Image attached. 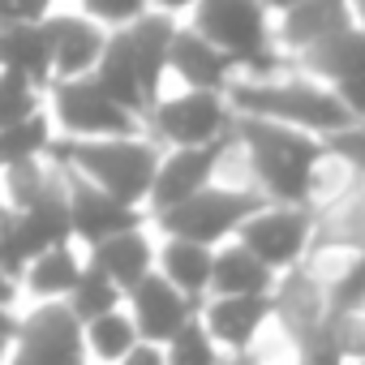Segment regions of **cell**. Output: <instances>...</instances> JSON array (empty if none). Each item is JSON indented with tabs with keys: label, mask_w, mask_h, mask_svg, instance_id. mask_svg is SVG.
I'll return each mask as SVG.
<instances>
[{
	"label": "cell",
	"mask_w": 365,
	"mask_h": 365,
	"mask_svg": "<svg viewBox=\"0 0 365 365\" xmlns=\"http://www.w3.org/2000/svg\"><path fill=\"white\" fill-rule=\"evenodd\" d=\"M125 309H129V318H133L142 339L168 344L185 322H194L198 301H190L180 288H172L159 271H146L133 288H125Z\"/></svg>",
	"instance_id": "obj_11"
},
{
	"label": "cell",
	"mask_w": 365,
	"mask_h": 365,
	"mask_svg": "<svg viewBox=\"0 0 365 365\" xmlns=\"http://www.w3.org/2000/svg\"><path fill=\"white\" fill-rule=\"evenodd\" d=\"M224 365H279V361H271V356L258 352V348H245V352H228Z\"/></svg>",
	"instance_id": "obj_31"
},
{
	"label": "cell",
	"mask_w": 365,
	"mask_h": 365,
	"mask_svg": "<svg viewBox=\"0 0 365 365\" xmlns=\"http://www.w3.org/2000/svg\"><path fill=\"white\" fill-rule=\"evenodd\" d=\"M352 14H356V22L365 26V0H352Z\"/></svg>",
	"instance_id": "obj_37"
},
{
	"label": "cell",
	"mask_w": 365,
	"mask_h": 365,
	"mask_svg": "<svg viewBox=\"0 0 365 365\" xmlns=\"http://www.w3.org/2000/svg\"><path fill=\"white\" fill-rule=\"evenodd\" d=\"M48 116L61 138H125L146 133L142 116L120 108L91 73L86 78H61L48 82Z\"/></svg>",
	"instance_id": "obj_7"
},
{
	"label": "cell",
	"mask_w": 365,
	"mask_h": 365,
	"mask_svg": "<svg viewBox=\"0 0 365 365\" xmlns=\"http://www.w3.org/2000/svg\"><path fill=\"white\" fill-rule=\"evenodd\" d=\"M78 5H82L86 18H95L99 26L116 31V26L133 22L138 14H146V9H150V0H78Z\"/></svg>",
	"instance_id": "obj_27"
},
{
	"label": "cell",
	"mask_w": 365,
	"mask_h": 365,
	"mask_svg": "<svg viewBox=\"0 0 365 365\" xmlns=\"http://www.w3.org/2000/svg\"><path fill=\"white\" fill-rule=\"evenodd\" d=\"M86 262L99 267L112 284L133 288L146 271H155V237H150V220L125 232H112L95 245H86Z\"/></svg>",
	"instance_id": "obj_18"
},
{
	"label": "cell",
	"mask_w": 365,
	"mask_h": 365,
	"mask_svg": "<svg viewBox=\"0 0 365 365\" xmlns=\"http://www.w3.org/2000/svg\"><path fill=\"white\" fill-rule=\"evenodd\" d=\"M237 241L250 254H258L275 275H284L314 254V207L262 202L245 215V224L237 228Z\"/></svg>",
	"instance_id": "obj_8"
},
{
	"label": "cell",
	"mask_w": 365,
	"mask_h": 365,
	"mask_svg": "<svg viewBox=\"0 0 365 365\" xmlns=\"http://www.w3.org/2000/svg\"><path fill=\"white\" fill-rule=\"evenodd\" d=\"M18 314L22 309H5V305H0V335H18Z\"/></svg>",
	"instance_id": "obj_32"
},
{
	"label": "cell",
	"mask_w": 365,
	"mask_h": 365,
	"mask_svg": "<svg viewBox=\"0 0 365 365\" xmlns=\"http://www.w3.org/2000/svg\"><path fill=\"white\" fill-rule=\"evenodd\" d=\"M228 103L237 116H262L292 129H305L314 138H331L352 125L348 103L335 95L331 82L309 73H271V78H237L228 86Z\"/></svg>",
	"instance_id": "obj_2"
},
{
	"label": "cell",
	"mask_w": 365,
	"mask_h": 365,
	"mask_svg": "<svg viewBox=\"0 0 365 365\" xmlns=\"http://www.w3.org/2000/svg\"><path fill=\"white\" fill-rule=\"evenodd\" d=\"M14 361V335H0V365Z\"/></svg>",
	"instance_id": "obj_35"
},
{
	"label": "cell",
	"mask_w": 365,
	"mask_h": 365,
	"mask_svg": "<svg viewBox=\"0 0 365 365\" xmlns=\"http://www.w3.org/2000/svg\"><path fill=\"white\" fill-rule=\"evenodd\" d=\"M39 26L48 35V52H52V82L95 73L103 43H108V26H99L86 14H48Z\"/></svg>",
	"instance_id": "obj_13"
},
{
	"label": "cell",
	"mask_w": 365,
	"mask_h": 365,
	"mask_svg": "<svg viewBox=\"0 0 365 365\" xmlns=\"http://www.w3.org/2000/svg\"><path fill=\"white\" fill-rule=\"evenodd\" d=\"M82 271H86V245H78V241L48 245L22 271V301L26 305L31 301H69Z\"/></svg>",
	"instance_id": "obj_17"
},
{
	"label": "cell",
	"mask_w": 365,
	"mask_h": 365,
	"mask_svg": "<svg viewBox=\"0 0 365 365\" xmlns=\"http://www.w3.org/2000/svg\"><path fill=\"white\" fill-rule=\"evenodd\" d=\"M155 9H163V14H180V9H194L198 0H150Z\"/></svg>",
	"instance_id": "obj_34"
},
{
	"label": "cell",
	"mask_w": 365,
	"mask_h": 365,
	"mask_svg": "<svg viewBox=\"0 0 365 365\" xmlns=\"http://www.w3.org/2000/svg\"><path fill=\"white\" fill-rule=\"evenodd\" d=\"M267 198L245 185V180H211L207 190H198L194 198L185 202H176L172 211H159L150 215V224L168 237H190V241H202V245H224L237 237V228L245 224V215L254 207H262Z\"/></svg>",
	"instance_id": "obj_5"
},
{
	"label": "cell",
	"mask_w": 365,
	"mask_h": 365,
	"mask_svg": "<svg viewBox=\"0 0 365 365\" xmlns=\"http://www.w3.org/2000/svg\"><path fill=\"white\" fill-rule=\"evenodd\" d=\"M14 5H18L22 22H43L52 14V0H14Z\"/></svg>",
	"instance_id": "obj_30"
},
{
	"label": "cell",
	"mask_w": 365,
	"mask_h": 365,
	"mask_svg": "<svg viewBox=\"0 0 365 365\" xmlns=\"http://www.w3.org/2000/svg\"><path fill=\"white\" fill-rule=\"evenodd\" d=\"M262 5H267L271 14H284V9H292V5H301V0H262Z\"/></svg>",
	"instance_id": "obj_36"
},
{
	"label": "cell",
	"mask_w": 365,
	"mask_h": 365,
	"mask_svg": "<svg viewBox=\"0 0 365 365\" xmlns=\"http://www.w3.org/2000/svg\"><path fill=\"white\" fill-rule=\"evenodd\" d=\"M65 190H69V220H73V241L78 245H95L112 232H125V228H138V224L150 220L142 207H129V202L103 194L99 185L82 180L69 168H65Z\"/></svg>",
	"instance_id": "obj_12"
},
{
	"label": "cell",
	"mask_w": 365,
	"mask_h": 365,
	"mask_svg": "<svg viewBox=\"0 0 365 365\" xmlns=\"http://www.w3.org/2000/svg\"><path fill=\"white\" fill-rule=\"evenodd\" d=\"M176 35V18L163 9H146L133 22L108 31L103 56L95 65V82L133 116H146L150 103L163 95L168 78V43Z\"/></svg>",
	"instance_id": "obj_1"
},
{
	"label": "cell",
	"mask_w": 365,
	"mask_h": 365,
	"mask_svg": "<svg viewBox=\"0 0 365 365\" xmlns=\"http://www.w3.org/2000/svg\"><path fill=\"white\" fill-rule=\"evenodd\" d=\"M9 365H91L82 344V318L65 301L22 305Z\"/></svg>",
	"instance_id": "obj_9"
},
{
	"label": "cell",
	"mask_w": 365,
	"mask_h": 365,
	"mask_svg": "<svg viewBox=\"0 0 365 365\" xmlns=\"http://www.w3.org/2000/svg\"><path fill=\"white\" fill-rule=\"evenodd\" d=\"M168 73H176V82L190 91H224V95L237 82V65L194 26H176L168 43Z\"/></svg>",
	"instance_id": "obj_15"
},
{
	"label": "cell",
	"mask_w": 365,
	"mask_h": 365,
	"mask_svg": "<svg viewBox=\"0 0 365 365\" xmlns=\"http://www.w3.org/2000/svg\"><path fill=\"white\" fill-rule=\"evenodd\" d=\"M52 138H56V125H52L48 112H35L31 120L5 125V129H0V172L14 168V163H22V159H39V155H48Z\"/></svg>",
	"instance_id": "obj_23"
},
{
	"label": "cell",
	"mask_w": 365,
	"mask_h": 365,
	"mask_svg": "<svg viewBox=\"0 0 365 365\" xmlns=\"http://www.w3.org/2000/svg\"><path fill=\"white\" fill-rule=\"evenodd\" d=\"M163 361L168 365H224V348L211 339V331L194 314V322H185L163 344Z\"/></svg>",
	"instance_id": "obj_24"
},
{
	"label": "cell",
	"mask_w": 365,
	"mask_h": 365,
	"mask_svg": "<svg viewBox=\"0 0 365 365\" xmlns=\"http://www.w3.org/2000/svg\"><path fill=\"white\" fill-rule=\"evenodd\" d=\"M65 305L86 322V318H95V314H103V309L125 305V288H120V284H112L99 267H91V262H86V271H82V279L73 284V292H69V301H65Z\"/></svg>",
	"instance_id": "obj_25"
},
{
	"label": "cell",
	"mask_w": 365,
	"mask_h": 365,
	"mask_svg": "<svg viewBox=\"0 0 365 365\" xmlns=\"http://www.w3.org/2000/svg\"><path fill=\"white\" fill-rule=\"evenodd\" d=\"M190 26L237 65V78H271L292 69L271 39V9L262 0H198Z\"/></svg>",
	"instance_id": "obj_4"
},
{
	"label": "cell",
	"mask_w": 365,
	"mask_h": 365,
	"mask_svg": "<svg viewBox=\"0 0 365 365\" xmlns=\"http://www.w3.org/2000/svg\"><path fill=\"white\" fill-rule=\"evenodd\" d=\"M237 125V108L228 103L224 91H180V95H159L150 112L142 116V129L150 142L163 150L172 146H207L228 138Z\"/></svg>",
	"instance_id": "obj_6"
},
{
	"label": "cell",
	"mask_w": 365,
	"mask_h": 365,
	"mask_svg": "<svg viewBox=\"0 0 365 365\" xmlns=\"http://www.w3.org/2000/svg\"><path fill=\"white\" fill-rule=\"evenodd\" d=\"M275 309H271V297H202L198 301V322L211 331V339L228 352H245L262 339V331L271 327Z\"/></svg>",
	"instance_id": "obj_14"
},
{
	"label": "cell",
	"mask_w": 365,
	"mask_h": 365,
	"mask_svg": "<svg viewBox=\"0 0 365 365\" xmlns=\"http://www.w3.org/2000/svg\"><path fill=\"white\" fill-rule=\"evenodd\" d=\"M211 262H215V245H202L190 237H168V232H159L155 241V271L190 301H202L211 292Z\"/></svg>",
	"instance_id": "obj_19"
},
{
	"label": "cell",
	"mask_w": 365,
	"mask_h": 365,
	"mask_svg": "<svg viewBox=\"0 0 365 365\" xmlns=\"http://www.w3.org/2000/svg\"><path fill=\"white\" fill-rule=\"evenodd\" d=\"M0 305H5V309H22L26 305L22 301V279L9 275V271H0Z\"/></svg>",
	"instance_id": "obj_29"
},
{
	"label": "cell",
	"mask_w": 365,
	"mask_h": 365,
	"mask_svg": "<svg viewBox=\"0 0 365 365\" xmlns=\"http://www.w3.org/2000/svg\"><path fill=\"white\" fill-rule=\"evenodd\" d=\"M228 138H232V133H228ZM228 138L207 142V146H172V150H163V155H159V168H155V180H150L146 215L172 211L176 202L194 198L198 190H207V185H211V180H220Z\"/></svg>",
	"instance_id": "obj_10"
},
{
	"label": "cell",
	"mask_w": 365,
	"mask_h": 365,
	"mask_svg": "<svg viewBox=\"0 0 365 365\" xmlns=\"http://www.w3.org/2000/svg\"><path fill=\"white\" fill-rule=\"evenodd\" d=\"M275 271L258 258V254H250L237 237L232 241H224V245H215V262H211V292H220V297H271L275 292ZM207 292V297H211Z\"/></svg>",
	"instance_id": "obj_20"
},
{
	"label": "cell",
	"mask_w": 365,
	"mask_h": 365,
	"mask_svg": "<svg viewBox=\"0 0 365 365\" xmlns=\"http://www.w3.org/2000/svg\"><path fill=\"white\" fill-rule=\"evenodd\" d=\"M356 14H352V0H301V5L284 9L279 14V26H271V39L275 48L292 61L301 56L305 48L339 35L344 26H352Z\"/></svg>",
	"instance_id": "obj_16"
},
{
	"label": "cell",
	"mask_w": 365,
	"mask_h": 365,
	"mask_svg": "<svg viewBox=\"0 0 365 365\" xmlns=\"http://www.w3.org/2000/svg\"><path fill=\"white\" fill-rule=\"evenodd\" d=\"M344 365H365V356H344Z\"/></svg>",
	"instance_id": "obj_38"
},
{
	"label": "cell",
	"mask_w": 365,
	"mask_h": 365,
	"mask_svg": "<svg viewBox=\"0 0 365 365\" xmlns=\"http://www.w3.org/2000/svg\"><path fill=\"white\" fill-rule=\"evenodd\" d=\"M0 69H14L39 86L52 82V52L39 22H14L0 31Z\"/></svg>",
	"instance_id": "obj_21"
},
{
	"label": "cell",
	"mask_w": 365,
	"mask_h": 365,
	"mask_svg": "<svg viewBox=\"0 0 365 365\" xmlns=\"http://www.w3.org/2000/svg\"><path fill=\"white\" fill-rule=\"evenodd\" d=\"M14 22H22L18 5H14V0H0V31H5V26H14Z\"/></svg>",
	"instance_id": "obj_33"
},
{
	"label": "cell",
	"mask_w": 365,
	"mask_h": 365,
	"mask_svg": "<svg viewBox=\"0 0 365 365\" xmlns=\"http://www.w3.org/2000/svg\"><path fill=\"white\" fill-rule=\"evenodd\" d=\"M43 95H48V86L22 78L14 69H0V129L18 125V120H31L35 112H43Z\"/></svg>",
	"instance_id": "obj_26"
},
{
	"label": "cell",
	"mask_w": 365,
	"mask_h": 365,
	"mask_svg": "<svg viewBox=\"0 0 365 365\" xmlns=\"http://www.w3.org/2000/svg\"><path fill=\"white\" fill-rule=\"evenodd\" d=\"M48 155L61 168L78 172L82 180L99 185L103 194L146 211L150 180H155L163 146L150 142L146 133H125V138H61L56 133Z\"/></svg>",
	"instance_id": "obj_3"
},
{
	"label": "cell",
	"mask_w": 365,
	"mask_h": 365,
	"mask_svg": "<svg viewBox=\"0 0 365 365\" xmlns=\"http://www.w3.org/2000/svg\"><path fill=\"white\" fill-rule=\"evenodd\" d=\"M138 339L142 335H138V327H133V318H129L125 305L103 309V314H95V318L82 322V344H86V361L91 365H116Z\"/></svg>",
	"instance_id": "obj_22"
},
{
	"label": "cell",
	"mask_w": 365,
	"mask_h": 365,
	"mask_svg": "<svg viewBox=\"0 0 365 365\" xmlns=\"http://www.w3.org/2000/svg\"><path fill=\"white\" fill-rule=\"evenodd\" d=\"M116 365H168V361H163V344L138 339V344H133V348H129V352L116 361Z\"/></svg>",
	"instance_id": "obj_28"
}]
</instances>
